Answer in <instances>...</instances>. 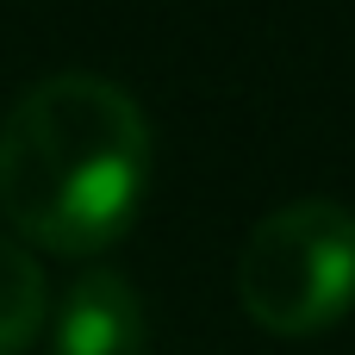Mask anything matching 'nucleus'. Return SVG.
<instances>
[{"label": "nucleus", "instance_id": "f257e3e1", "mask_svg": "<svg viewBox=\"0 0 355 355\" xmlns=\"http://www.w3.org/2000/svg\"><path fill=\"white\" fill-rule=\"evenodd\" d=\"M150 175V112L112 75L56 69L0 119V218L31 256H106L137 225Z\"/></svg>", "mask_w": 355, "mask_h": 355}, {"label": "nucleus", "instance_id": "f03ea898", "mask_svg": "<svg viewBox=\"0 0 355 355\" xmlns=\"http://www.w3.org/2000/svg\"><path fill=\"white\" fill-rule=\"evenodd\" d=\"M237 306L262 337L306 343L355 312V212L343 200H287L237 250Z\"/></svg>", "mask_w": 355, "mask_h": 355}, {"label": "nucleus", "instance_id": "20e7f679", "mask_svg": "<svg viewBox=\"0 0 355 355\" xmlns=\"http://www.w3.org/2000/svg\"><path fill=\"white\" fill-rule=\"evenodd\" d=\"M50 324V281L44 262L0 231V355H25Z\"/></svg>", "mask_w": 355, "mask_h": 355}, {"label": "nucleus", "instance_id": "7ed1b4c3", "mask_svg": "<svg viewBox=\"0 0 355 355\" xmlns=\"http://www.w3.org/2000/svg\"><path fill=\"white\" fill-rule=\"evenodd\" d=\"M50 331V355H144L150 349V318L137 287L119 268H87L69 281Z\"/></svg>", "mask_w": 355, "mask_h": 355}]
</instances>
